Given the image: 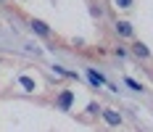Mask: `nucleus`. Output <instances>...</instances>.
<instances>
[{"label":"nucleus","mask_w":153,"mask_h":132,"mask_svg":"<svg viewBox=\"0 0 153 132\" xmlns=\"http://www.w3.org/2000/svg\"><path fill=\"white\" fill-rule=\"evenodd\" d=\"M103 119H106L108 127H119V124H122V114L114 111V108H103Z\"/></svg>","instance_id":"1"},{"label":"nucleus","mask_w":153,"mask_h":132,"mask_svg":"<svg viewBox=\"0 0 153 132\" xmlns=\"http://www.w3.org/2000/svg\"><path fill=\"white\" fill-rule=\"evenodd\" d=\"M56 103H58V108H61V111H69V108H71V103H74V92H71V90H63Z\"/></svg>","instance_id":"2"},{"label":"nucleus","mask_w":153,"mask_h":132,"mask_svg":"<svg viewBox=\"0 0 153 132\" xmlns=\"http://www.w3.org/2000/svg\"><path fill=\"white\" fill-rule=\"evenodd\" d=\"M85 72H87V79H90L92 87H103V85H106V77H103L100 72H95V69H90V66H87Z\"/></svg>","instance_id":"3"},{"label":"nucleus","mask_w":153,"mask_h":132,"mask_svg":"<svg viewBox=\"0 0 153 132\" xmlns=\"http://www.w3.org/2000/svg\"><path fill=\"white\" fill-rule=\"evenodd\" d=\"M29 27L37 32V34H42V37H50V27H48L45 21H40V19H32V21H29Z\"/></svg>","instance_id":"4"},{"label":"nucleus","mask_w":153,"mask_h":132,"mask_svg":"<svg viewBox=\"0 0 153 132\" xmlns=\"http://www.w3.org/2000/svg\"><path fill=\"white\" fill-rule=\"evenodd\" d=\"M114 29H116V34H122V37H132V24L129 21H116Z\"/></svg>","instance_id":"5"},{"label":"nucleus","mask_w":153,"mask_h":132,"mask_svg":"<svg viewBox=\"0 0 153 132\" xmlns=\"http://www.w3.org/2000/svg\"><path fill=\"white\" fill-rule=\"evenodd\" d=\"M132 53H135L137 58H151V50H148V45H145V43H135V45H132Z\"/></svg>","instance_id":"6"},{"label":"nucleus","mask_w":153,"mask_h":132,"mask_svg":"<svg viewBox=\"0 0 153 132\" xmlns=\"http://www.w3.org/2000/svg\"><path fill=\"white\" fill-rule=\"evenodd\" d=\"M19 85L27 90V92H34V79L32 77H19Z\"/></svg>","instance_id":"7"},{"label":"nucleus","mask_w":153,"mask_h":132,"mask_svg":"<svg viewBox=\"0 0 153 132\" xmlns=\"http://www.w3.org/2000/svg\"><path fill=\"white\" fill-rule=\"evenodd\" d=\"M124 85H127V87H132L135 92H140V90H143V85H140V82H135L132 77H124Z\"/></svg>","instance_id":"8"},{"label":"nucleus","mask_w":153,"mask_h":132,"mask_svg":"<svg viewBox=\"0 0 153 132\" xmlns=\"http://www.w3.org/2000/svg\"><path fill=\"white\" fill-rule=\"evenodd\" d=\"M116 8H132V0H116Z\"/></svg>","instance_id":"9"},{"label":"nucleus","mask_w":153,"mask_h":132,"mask_svg":"<svg viewBox=\"0 0 153 132\" xmlns=\"http://www.w3.org/2000/svg\"><path fill=\"white\" fill-rule=\"evenodd\" d=\"M53 72L58 74V77H66V74H69V72H66V69H63V66H53Z\"/></svg>","instance_id":"10"},{"label":"nucleus","mask_w":153,"mask_h":132,"mask_svg":"<svg viewBox=\"0 0 153 132\" xmlns=\"http://www.w3.org/2000/svg\"><path fill=\"white\" fill-rule=\"evenodd\" d=\"M114 53H116V56H119V58H124V56H127V50H124L122 45H119V48H116V50H114Z\"/></svg>","instance_id":"11"}]
</instances>
